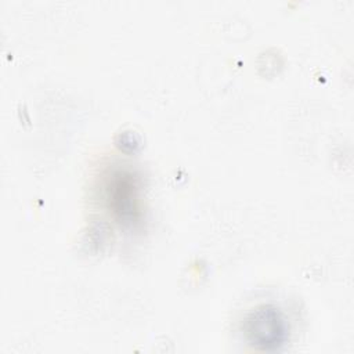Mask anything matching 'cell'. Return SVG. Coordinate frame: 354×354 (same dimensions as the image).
<instances>
[{"instance_id": "obj_1", "label": "cell", "mask_w": 354, "mask_h": 354, "mask_svg": "<svg viewBox=\"0 0 354 354\" xmlns=\"http://www.w3.org/2000/svg\"><path fill=\"white\" fill-rule=\"evenodd\" d=\"M242 332L246 342L260 351H277L289 339V322L274 304H259L243 318Z\"/></svg>"}, {"instance_id": "obj_2", "label": "cell", "mask_w": 354, "mask_h": 354, "mask_svg": "<svg viewBox=\"0 0 354 354\" xmlns=\"http://www.w3.org/2000/svg\"><path fill=\"white\" fill-rule=\"evenodd\" d=\"M108 201L120 221H133L138 214V185L131 173L118 171L108 184Z\"/></svg>"}]
</instances>
